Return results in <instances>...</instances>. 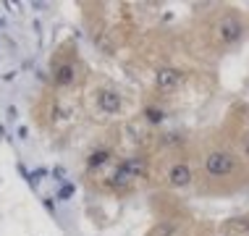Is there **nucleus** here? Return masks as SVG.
<instances>
[{
	"mask_svg": "<svg viewBox=\"0 0 249 236\" xmlns=\"http://www.w3.org/2000/svg\"><path fill=\"white\" fill-rule=\"evenodd\" d=\"M249 186V163L228 142H210L197 155V192L228 197Z\"/></svg>",
	"mask_w": 249,
	"mask_h": 236,
	"instance_id": "1",
	"label": "nucleus"
},
{
	"mask_svg": "<svg viewBox=\"0 0 249 236\" xmlns=\"http://www.w3.org/2000/svg\"><path fill=\"white\" fill-rule=\"evenodd\" d=\"M207 32H210V42L218 50H231L249 35V26H247V18L236 8H223L213 18Z\"/></svg>",
	"mask_w": 249,
	"mask_h": 236,
	"instance_id": "2",
	"label": "nucleus"
},
{
	"mask_svg": "<svg viewBox=\"0 0 249 236\" xmlns=\"http://www.w3.org/2000/svg\"><path fill=\"white\" fill-rule=\"evenodd\" d=\"M50 73H53V82H55L58 90H71V87H76L79 82H82L84 66H82V60L76 58L73 47H63V50L55 53Z\"/></svg>",
	"mask_w": 249,
	"mask_h": 236,
	"instance_id": "3",
	"label": "nucleus"
},
{
	"mask_svg": "<svg viewBox=\"0 0 249 236\" xmlns=\"http://www.w3.org/2000/svg\"><path fill=\"white\" fill-rule=\"evenodd\" d=\"M163 184L173 192L197 189V160L186 158V155H173L163 171Z\"/></svg>",
	"mask_w": 249,
	"mask_h": 236,
	"instance_id": "4",
	"label": "nucleus"
},
{
	"mask_svg": "<svg viewBox=\"0 0 249 236\" xmlns=\"http://www.w3.org/2000/svg\"><path fill=\"white\" fill-rule=\"evenodd\" d=\"M147 173H150L147 158H142V155H129V158H124L121 163H116V171H113V176L107 184L113 189H118V192H124V189H131L137 181L147 179Z\"/></svg>",
	"mask_w": 249,
	"mask_h": 236,
	"instance_id": "5",
	"label": "nucleus"
},
{
	"mask_svg": "<svg viewBox=\"0 0 249 236\" xmlns=\"http://www.w3.org/2000/svg\"><path fill=\"white\" fill-rule=\"evenodd\" d=\"M186 82V73L181 69H173V66H165V69H158V73H155V90L158 92H176L181 84Z\"/></svg>",
	"mask_w": 249,
	"mask_h": 236,
	"instance_id": "6",
	"label": "nucleus"
},
{
	"mask_svg": "<svg viewBox=\"0 0 249 236\" xmlns=\"http://www.w3.org/2000/svg\"><path fill=\"white\" fill-rule=\"evenodd\" d=\"M95 100H97V110L105 113V116H118L121 108H124L121 94H118L116 90H110V87H100Z\"/></svg>",
	"mask_w": 249,
	"mask_h": 236,
	"instance_id": "7",
	"label": "nucleus"
},
{
	"mask_svg": "<svg viewBox=\"0 0 249 236\" xmlns=\"http://www.w3.org/2000/svg\"><path fill=\"white\" fill-rule=\"evenodd\" d=\"M220 234H228V236H249V213L226 218L223 223H220Z\"/></svg>",
	"mask_w": 249,
	"mask_h": 236,
	"instance_id": "8",
	"label": "nucleus"
},
{
	"mask_svg": "<svg viewBox=\"0 0 249 236\" xmlns=\"http://www.w3.org/2000/svg\"><path fill=\"white\" fill-rule=\"evenodd\" d=\"M147 236H181V223H176V220H171V218L158 220Z\"/></svg>",
	"mask_w": 249,
	"mask_h": 236,
	"instance_id": "9",
	"label": "nucleus"
},
{
	"mask_svg": "<svg viewBox=\"0 0 249 236\" xmlns=\"http://www.w3.org/2000/svg\"><path fill=\"white\" fill-rule=\"evenodd\" d=\"M110 158H113V152L107 150V147H97V150H92L89 158H87V168H89V171H100L103 165L110 163Z\"/></svg>",
	"mask_w": 249,
	"mask_h": 236,
	"instance_id": "10",
	"label": "nucleus"
},
{
	"mask_svg": "<svg viewBox=\"0 0 249 236\" xmlns=\"http://www.w3.org/2000/svg\"><path fill=\"white\" fill-rule=\"evenodd\" d=\"M233 147H236V152L249 163V126L236 134V139H233Z\"/></svg>",
	"mask_w": 249,
	"mask_h": 236,
	"instance_id": "11",
	"label": "nucleus"
},
{
	"mask_svg": "<svg viewBox=\"0 0 249 236\" xmlns=\"http://www.w3.org/2000/svg\"><path fill=\"white\" fill-rule=\"evenodd\" d=\"M144 116H147L150 124H160V121L165 118V110H163V108H155V105H147L144 108Z\"/></svg>",
	"mask_w": 249,
	"mask_h": 236,
	"instance_id": "12",
	"label": "nucleus"
},
{
	"mask_svg": "<svg viewBox=\"0 0 249 236\" xmlns=\"http://www.w3.org/2000/svg\"><path fill=\"white\" fill-rule=\"evenodd\" d=\"M220 236H228V234H220Z\"/></svg>",
	"mask_w": 249,
	"mask_h": 236,
	"instance_id": "13",
	"label": "nucleus"
}]
</instances>
